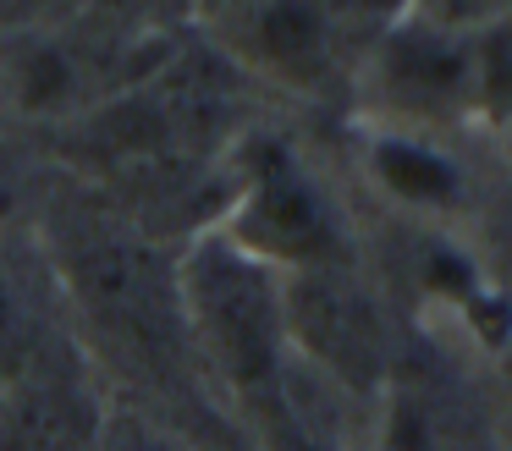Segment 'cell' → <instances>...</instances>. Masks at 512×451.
<instances>
[{
    "instance_id": "6da1fadb",
    "label": "cell",
    "mask_w": 512,
    "mask_h": 451,
    "mask_svg": "<svg viewBox=\"0 0 512 451\" xmlns=\"http://www.w3.org/2000/svg\"><path fill=\"white\" fill-rule=\"evenodd\" d=\"M177 314L182 336L199 347L215 380L243 407H254L270 429H287V308H281V270L259 264L232 237L210 231L177 264Z\"/></svg>"
},
{
    "instance_id": "7a4b0ae2",
    "label": "cell",
    "mask_w": 512,
    "mask_h": 451,
    "mask_svg": "<svg viewBox=\"0 0 512 451\" xmlns=\"http://www.w3.org/2000/svg\"><path fill=\"white\" fill-rule=\"evenodd\" d=\"M281 308H287V352L292 369L314 374L325 391L347 396L353 407H375L386 380L397 374V330H391L380 297L364 286L353 264L281 275Z\"/></svg>"
},
{
    "instance_id": "3957f363",
    "label": "cell",
    "mask_w": 512,
    "mask_h": 451,
    "mask_svg": "<svg viewBox=\"0 0 512 451\" xmlns=\"http://www.w3.org/2000/svg\"><path fill=\"white\" fill-rule=\"evenodd\" d=\"M221 237H232L259 264L292 270H325V264H353L347 248V220L325 182L276 138H254L237 176L232 209L221 215Z\"/></svg>"
},
{
    "instance_id": "277c9868",
    "label": "cell",
    "mask_w": 512,
    "mask_h": 451,
    "mask_svg": "<svg viewBox=\"0 0 512 451\" xmlns=\"http://www.w3.org/2000/svg\"><path fill=\"white\" fill-rule=\"evenodd\" d=\"M358 66H364L380 127L435 138L441 127L474 116V39H468V28L408 11L369 44Z\"/></svg>"
},
{
    "instance_id": "5b68a950",
    "label": "cell",
    "mask_w": 512,
    "mask_h": 451,
    "mask_svg": "<svg viewBox=\"0 0 512 451\" xmlns=\"http://www.w3.org/2000/svg\"><path fill=\"white\" fill-rule=\"evenodd\" d=\"M221 39L237 61L292 88H325L353 50L336 0H221Z\"/></svg>"
},
{
    "instance_id": "8992f818",
    "label": "cell",
    "mask_w": 512,
    "mask_h": 451,
    "mask_svg": "<svg viewBox=\"0 0 512 451\" xmlns=\"http://www.w3.org/2000/svg\"><path fill=\"white\" fill-rule=\"evenodd\" d=\"M364 451H496L479 407L457 385L397 363L364 424Z\"/></svg>"
},
{
    "instance_id": "52a82bcc",
    "label": "cell",
    "mask_w": 512,
    "mask_h": 451,
    "mask_svg": "<svg viewBox=\"0 0 512 451\" xmlns=\"http://www.w3.org/2000/svg\"><path fill=\"white\" fill-rule=\"evenodd\" d=\"M369 176L386 198L402 209H424V215H446L463 204V165L430 138V132H402V127H375L369 132Z\"/></svg>"
},
{
    "instance_id": "ba28073f",
    "label": "cell",
    "mask_w": 512,
    "mask_h": 451,
    "mask_svg": "<svg viewBox=\"0 0 512 451\" xmlns=\"http://www.w3.org/2000/svg\"><path fill=\"white\" fill-rule=\"evenodd\" d=\"M474 39V116L507 138L512 132V11L468 28Z\"/></svg>"
},
{
    "instance_id": "9c48e42d",
    "label": "cell",
    "mask_w": 512,
    "mask_h": 451,
    "mask_svg": "<svg viewBox=\"0 0 512 451\" xmlns=\"http://www.w3.org/2000/svg\"><path fill=\"white\" fill-rule=\"evenodd\" d=\"M34 352V336H28V308L17 297V286L0 275V380H17V369Z\"/></svg>"
},
{
    "instance_id": "30bf717a",
    "label": "cell",
    "mask_w": 512,
    "mask_h": 451,
    "mask_svg": "<svg viewBox=\"0 0 512 451\" xmlns=\"http://www.w3.org/2000/svg\"><path fill=\"white\" fill-rule=\"evenodd\" d=\"M100 451H193L182 435H171L166 424H149V418H116L105 429Z\"/></svg>"
},
{
    "instance_id": "8fae6325",
    "label": "cell",
    "mask_w": 512,
    "mask_h": 451,
    "mask_svg": "<svg viewBox=\"0 0 512 451\" xmlns=\"http://www.w3.org/2000/svg\"><path fill=\"white\" fill-rule=\"evenodd\" d=\"M501 149H507V165H512V132H507V138H501Z\"/></svg>"
},
{
    "instance_id": "7c38bea8",
    "label": "cell",
    "mask_w": 512,
    "mask_h": 451,
    "mask_svg": "<svg viewBox=\"0 0 512 451\" xmlns=\"http://www.w3.org/2000/svg\"><path fill=\"white\" fill-rule=\"evenodd\" d=\"M0 99H6V88H0Z\"/></svg>"
}]
</instances>
